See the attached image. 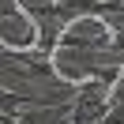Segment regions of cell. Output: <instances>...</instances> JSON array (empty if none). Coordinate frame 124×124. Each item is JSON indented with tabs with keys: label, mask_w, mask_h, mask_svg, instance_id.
I'll return each mask as SVG.
<instances>
[{
	"label": "cell",
	"mask_w": 124,
	"mask_h": 124,
	"mask_svg": "<svg viewBox=\"0 0 124 124\" xmlns=\"http://www.w3.org/2000/svg\"><path fill=\"white\" fill-rule=\"evenodd\" d=\"M109 101H113V86L101 83V79H86L75 86L68 101V124H94L109 113Z\"/></svg>",
	"instance_id": "obj_1"
},
{
	"label": "cell",
	"mask_w": 124,
	"mask_h": 124,
	"mask_svg": "<svg viewBox=\"0 0 124 124\" xmlns=\"http://www.w3.org/2000/svg\"><path fill=\"white\" fill-rule=\"evenodd\" d=\"M15 4L34 19V23H41V19H49V15L56 11V4H60V0H15Z\"/></svg>",
	"instance_id": "obj_2"
}]
</instances>
